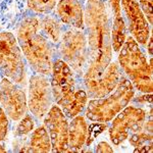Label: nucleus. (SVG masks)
Here are the masks:
<instances>
[{
    "label": "nucleus",
    "mask_w": 153,
    "mask_h": 153,
    "mask_svg": "<svg viewBox=\"0 0 153 153\" xmlns=\"http://www.w3.org/2000/svg\"><path fill=\"white\" fill-rule=\"evenodd\" d=\"M84 25L87 30L89 62L82 80L101 75L112 61L111 19L104 0L86 1Z\"/></svg>",
    "instance_id": "f257e3e1"
},
{
    "label": "nucleus",
    "mask_w": 153,
    "mask_h": 153,
    "mask_svg": "<svg viewBox=\"0 0 153 153\" xmlns=\"http://www.w3.org/2000/svg\"><path fill=\"white\" fill-rule=\"evenodd\" d=\"M14 32L32 71L50 76L56 58V46L41 32L39 16L28 13L16 27Z\"/></svg>",
    "instance_id": "f03ea898"
},
{
    "label": "nucleus",
    "mask_w": 153,
    "mask_h": 153,
    "mask_svg": "<svg viewBox=\"0 0 153 153\" xmlns=\"http://www.w3.org/2000/svg\"><path fill=\"white\" fill-rule=\"evenodd\" d=\"M63 60L56 57L50 75L54 103L60 107L68 120L82 114L89 100L84 84Z\"/></svg>",
    "instance_id": "7ed1b4c3"
},
{
    "label": "nucleus",
    "mask_w": 153,
    "mask_h": 153,
    "mask_svg": "<svg viewBox=\"0 0 153 153\" xmlns=\"http://www.w3.org/2000/svg\"><path fill=\"white\" fill-rule=\"evenodd\" d=\"M117 53L118 65L134 88L143 94H152V68L141 46L132 36H128Z\"/></svg>",
    "instance_id": "20e7f679"
},
{
    "label": "nucleus",
    "mask_w": 153,
    "mask_h": 153,
    "mask_svg": "<svg viewBox=\"0 0 153 153\" xmlns=\"http://www.w3.org/2000/svg\"><path fill=\"white\" fill-rule=\"evenodd\" d=\"M135 91L133 84L125 75H122L117 87L105 97L88 100L84 110L85 117L91 122L107 123L122 111L134 99Z\"/></svg>",
    "instance_id": "39448f33"
},
{
    "label": "nucleus",
    "mask_w": 153,
    "mask_h": 153,
    "mask_svg": "<svg viewBox=\"0 0 153 153\" xmlns=\"http://www.w3.org/2000/svg\"><path fill=\"white\" fill-rule=\"evenodd\" d=\"M28 68L16 34L10 30L0 31V75L22 87H27Z\"/></svg>",
    "instance_id": "423d86ee"
},
{
    "label": "nucleus",
    "mask_w": 153,
    "mask_h": 153,
    "mask_svg": "<svg viewBox=\"0 0 153 153\" xmlns=\"http://www.w3.org/2000/svg\"><path fill=\"white\" fill-rule=\"evenodd\" d=\"M58 58L73 70L76 76L82 79L89 62V49L84 30L63 29L60 40L56 46Z\"/></svg>",
    "instance_id": "0eeeda50"
},
{
    "label": "nucleus",
    "mask_w": 153,
    "mask_h": 153,
    "mask_svg": "<svg viewBox=\"0 0 153 153\" xmlns=\"http://www.w3.org/2000/svg\"><path fill=\"white\" fill-rule=\"evenodd\" d=\"M27 87L28 110L36 120L41 122L54 104L50 76L38 73L32 74Z\"/></svg>",
    "instance_id": "6e6552de"
},
{
    "label": "nucleus",
    "mask_w": 153,
    "mask_h": 153,
    "mask_svg": "<svg viewBox=\"0 0 153 153\" xmlns=\"http://www.w3.org/2000/svg\"><path fill=\"white\" fill-rule=\"evenodd\" d=\"M147 118L144 108L134 105H127L120 113L112 118L108 129L109 139L112 144L120 145L130 135L140 132Z\"/></svg>",
    "instance_id": "1a4fd4ad"
},
{
    "label": "nucleus",
    "mask_w": 153,
    "mask_h": 153,
    "mask_svg": "<svg viewBox=\"0 0 153 153\" xmlns=\"http://www.w3.org/2000/svg\"><path fill=\"white\" fill-rule=\"evenodd\" d=\"M0 106L12 122H19L28 110L25 87L0 75Z\"/></svg>",
    "instance_id": "9d476101"
},
{
    "label": "nucleus",
    "mask_w": 153,
    "mask_h": 153,
    "mask_svg": "<svg viewBox=\"0 0 153 153\" xmlns=\"http://www.w3.org/2000/svg\"><path fill=\"white\" fill-rule=\"evenodd\" d=\"M52 145L51 152H68V118L55 103L43 120Z\"/></svg>",
    "instance_id": "9b49d317"
},
{
    "label": "nucleus",
    "mask_w": 153,
    "mask_h": 153,
    "mask_svg": "<svg viewBox=\"0 0 153 153\" xmlns=\"http://www.w3.org/2000/svg\"><path fill=\"white\" fill-rule=\"evenodd\" d=\"M120 68L117 61H111L101 75L90 79H83L88 97L91 99H99L105 97L117 87L122 76Z\"/></svg>",
    "instance_id": "f8f14e48"
},
{
    "label": "nucleus",
    "mask_w": 153,
    "mask_h": 153,
    "mask_svg": "<svg viewBox=\"0 0 153 153\" xmlns=\"http://www.w3.org/2000/svg\"><path fill=\"white\" fill-rule=\"evenodd\" d=\"M131 36L140 46H146L151 32V26L145 18L138 0H120Z\"/></svg>",
    "instance_id": "ddd939ff"
},
{
    "label": "nucleus",
    "mask_w": 153,
    "mask_h": 153,
    "mask_svg": "<svg viewBox=\"0 0 153 153\" xmlns=\"http://www.w3.org/2000/svg\"><path fill=\"white\" fill-rule=\"evenodd\" d=\"M54 11L61 24L68 28L85 29L84 5L80 0H58Z\"/></svg>",
    "instance_id": "4468645a"
},
{
    "label": "nucleus",
    "mask_w": 153,
    "mask_h": 153,
    "mask_svg": "<svg viewBox=\"0 0 153 153\" xmlns=\"http://www.w3.org/2000/svg\"><path fill=\"white\" fill-rule=\"evenodd\" d=\"M27 14V0H0V31L14 30Z\"/></svg>",
    "instance_id": "2eb2a0df"
},
{
    "label": "nucleus",
    "mask_w": 153,
    "mask_h": 153,
    "mask_svg": "<svg viewBox=\"0 0 153 153\" xmlns=\"http://www.w3.org/2000/svg\"><path fill=\"white\" fill-rule=\"evenodd\" d=\"M88 123L85 115L79 114L68 122V152L79 151L86 145L88 137Z\"/></svg>",
    "instance_id": "dca6fc26"
},
{
    "label": "nucleus",
    "mask_w": 153,
    "mask_h": 153,
    "mask_svg": "<svg viewBox=\"0 0 153 153\" xmlns=\"http://www.w3.org/2000/svg\"><path fill=\"white\" fill-rule=\"evenodd\" d=\"M52 145L49 137L48 131L43 125L38 126L34 129L30 136V141L28 144V152H51Z\"/></svg>",
    "instance_id": "f3484780"
},
{
    "label": "nucleus",
    "mask_w": 153,
    "mask_h": 153,
    "mask_svg": "<svg viewBox=\"0 0 153 153\" xmlns=\"http://www.w3.org/2000/svg\"><path fill=\"white\" fill-rule=\"evenodd\" d=\"M39 19H40L41 32L47 37L53 45L57 46L63 31L61 22L55 14L51 13L39 16Z\"/></svg>",
    "instance_id": "a211bd4d"
},
{
    "label": "nucleus",
    "mask_w": 153,
    "mask_h": 153,
    "mask_svg": "<svg viewBox=\"0 0 153 153\" xmlns=\"http://www.w3.org/2000/svg\"><path fill=\"white\" fill-rule=\"evenodd\" d=\"M127 25L123 16H114L111 23V47L113 52H118L127 39Z\"/></svg>",
    "instance_id": "6ab92c4d"
},
{
    "label": "nucleus",
    "mask_w": 153,
    "mask_h": 153,
    "mask_svg": "<svg viewBox=\"0 0 153 153\" xmlns=\"http://www.w3.org/2000/svg\"><path fill=\"white\" fill-rule=\"evenodd\" d=\"M129 142L135 152H152V133L141 130L129 136Z\"/></svg>",
    "instance_id": "aec40b11"
},
{
    "label": "nucleus",
    "mask_w": 153,
    "mask_h": 153,
    "mask_svg": "<svg viewBox=\"0 0 153 153\" xmlns=\"http://www.w3.org/2000/svg\"><path fill=\"white\" fill-rule=\"evenodd\" d=\"M57 2L58 0H27V8L37 16H44L55 10Z\"/></svg>",
    "instance_id": "412c9836"
},
{
    "label": "nucleus",
    "mask_w": 153,
    "mask_h": 153,
    "mask_svg": "<svg viewBox=\"0 0 153 153\" xmlns=\"http://www.w3.org/2000/svg\"><path fill=\"white\" fill-rule=\"evenodd\" d=\"M36 128V120L29 111L18 122V125L14 130V136L18 138L26 137L31 134Z\"/></svg>",
    "instance_id": "4be33fe9"
},
{
    "label": "nucleus",
    "mask_w": 153,
    "mask_h": 153,
    "mask_svg": "<svg viewBox=\"0 0 153 153\" xmlns=\"http://www.w3.org/2000/svg\"><path fill=\"white\" fill-rule=\"evenodd\" d=\"M10 131V118L0 106V142L5 141Z\"/></svg>",
    "instance_id": "5701e85b"
},
{
    "label": "nucleus",
    "mask_w": 153,
    "mask_h": 153,
    "mask_svg": "<svg viewBox=\"0 0 153 153\" xmlns=\"http://www.w3.org/2000/svg\"><path fill=\"white\" fill-rule=\"evenodd\" d=\"M106 128H107V124L93 122V124L88 127V137L87 141H86V146H90L93 141L97 138V136H99Z\"/></svg>",
    "instance_id": "b1692460"
},
{
    "label": "nucleus",
    "mask_w": 153,
    "mask_h": 153,
    "mask_svg": "<svg viewBox=\"0 0 153 153\" xmlns=\"http://www.w3.org/2000/svg\"><path fill=\"white\" fill-rule=\"evenodd\" d=\"M139 5L141 7L143 13H144L145 18L147 19L148 23L151 26L153 16H152V6H153V0H138Z\"/></svg>",
    "instance_id": "393cba45"
},
{
    "label": "nucleus",
    "mask_w": 153,
    "mask_h": 153,
    "mask_svg": "<svg viewBox=\"0 0 153 153\" xmlns=\"http://www.w3.org/2000/svg\"><path fill=\"white\" fill-rule=\"evenodd\" d=\"M108 4H109L111 12L114 16H122V6H120V0H108Z\"/></svg>",
    "instance_id": "a878e982"
},
{
    "label": "nucleus",
    "mask_w": 153,
    "mask_h": 153,
    "mask_svg": "<svg viewBox=\"0 0 153 153\" xmlns=\"http://www.w3.org/2000/svg\"><path fill=\"white\" fill-rule=\"evenodd\" d=\"M95 152H99V153H112L113 152V149L111 148L109 144L105 141H101L96 145L95 147Z\"/></svg>",
    "instance_id": "bb28decb"
},
{
    "label": "nucleus",
    "mask_w": 153,
    "mask_h": 153,
    "mask_svg": "<svg viewBox=\"0 0 153 153\" xmlns=\"http://www.w3.org/2000/svg\"><path fill=\"white\" fill-rule=\"evenodd\" d=\"M152 47H153V38H152V35L150 34L149 39H148V42L146 44L147 52L149 54V57H152V49H153Z\"/></svg>",
    "instance_id": "cd10ccee"
},
{
    "label": "nucleus",
    "mask_w": 153,
    "mask_h": 153,
    "mask_svg": "<svg viewBox=\"0 0 153 153\" xmlns=\"http://www.w3.org/2000/svg\"><path fill=\"white\" fill-rule=\"evenodd\" d=\"M7 152V150L5 149V146H4L3 144H1V142H0V153H5Z\"/></svg>",
    "instance_id": "c85d7f7f"
}]
</instances>
